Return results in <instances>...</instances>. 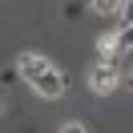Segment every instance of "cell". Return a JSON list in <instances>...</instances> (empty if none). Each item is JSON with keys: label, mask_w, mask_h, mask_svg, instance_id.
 Wrapping results in <instances>:
<instances>
[{"label": "cell", "mask_w": 133, "mask_h": 133, "mask_svg": "<svg viewBox=\"0 0 133 133\" xmlns=\"http://www.w3.org/2000/svg\"><path fill=\"white\" fill-rule=\"evenodd\" d=\"M129 49H133V24H125L121 32H117V41H113V57H125Z\"/></svg>", "instance_id": "cell-4"}, {"label": "cell", "mask_w": 133, "mask_h": 133, "mask_svg": "<svg viewBox=\"0 0 133 133\" xmlns=\"http://www.w3.org/2000/svg\"><path fill=\"white\" fill-rule=\"evenodd\" d=\"M44 69H49V61H44V57H36V52H20V57H16V73L24 77L28 85H32L36 77L44 73Z\"/></svg>", "instance_id": "cell-2"}, {"label": "cell", "mask_w": 133, "mask_h": 133, "mask_svg": "<svg viewBox=\"0 0 133 133\" xmlns=\"http://www.w3.org/2000/svg\"><path fill=\"white\" fill-rule=\"evenodd\" d=\"M89 85H93L97 93H109V89L117 85V65H113V61H101V65L89 73Z\"/></svg>", "instance_id": "cell-3"}, {"label": "cell", "mask_w": 133, "mask_h": 133, "mask_svg": "<svg viewBox=\"0 0 133 133\" xmlns=\"http://www.w3.org/2000/svg\"><path fill=\"white\" fill-rule=\"evenodd\" d=\"M125 85H129V89H133V73H129V81H125Z\"/></svg>", "instance_id": "cell-8"}, {"label": "cell", "mask_w": 133, "mask_h": 133, "mask_svg": "<svg viewBox=\"0 0 133 133\" xmlns=\"http://www.w3.org/2000/svg\"><path fill=\"white\" fill-rule=\"evenodd\" d=\"M125 0H93V12H101V16H113V12H121Z\"/></svg>", "instance_id": "cell-5"}, {"label": "cell", "mask_w": 133, "mask_h": 133, "mask_svg": "<svg viewBox=\"0 0 133 133\" xmlns=\"http://www.w3.org/2000/svg\"><path fill=\"white\" fill-rule=\"evenodd\" d=\"M61 133H85V125H77V121H69V125H61Z\"/></svg>", "instance_id": "cell-7"}, {"label": "cell", "mask_w": 133, "mask_h": 133, "mask_svg": "<svg viewBox=\"0 0 133 133\" xmlns=\"http://www.w3.org/2000/svg\"><path fill=\"white\" fill-rule=\"evenodd\" d=\"M121 20H125V24H133V0H125V4H121Z\"/></svg>", "instance_id": "cell-6"}, {"label": "cell", "mask_w": 133, "mask_h": 133, "mask_svg": "<svg viewBox=\"0 0 133 133\" xmlns=\"http://www.w3.org/2000/svg\"><path fill=\"white\" fill-rule=\"evenodd\" d=\"M32 89H36V97H44V101H57V97H65V77L57 73V69H44L41 77L32 81Z\"/></svg>", "instance_id": "cell-1"}]
</instances>
